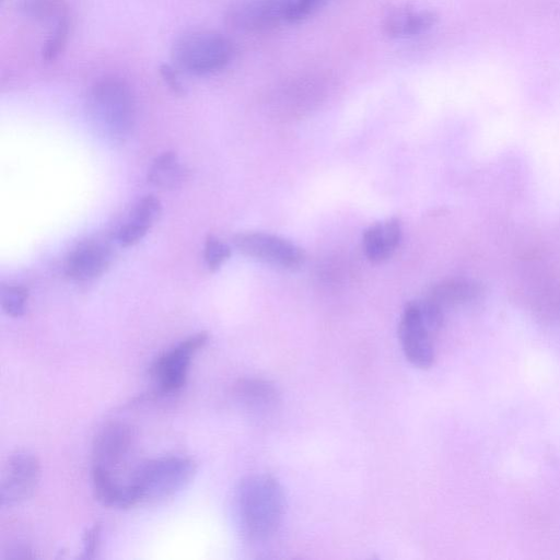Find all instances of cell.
<instances>
[{
	"instance_id": "8fae6325",
	"label": "cell",
	"mask_w": 560,
	"mask_h": 560,
	"mask_svg": "<svg viewBox=\"0 0 560 560\" xmlns=\"http://www.w3.org/2000/svg\"><path fill=\"white\" fill-rule=\"evenodd\" d=\"M112 260L110 246L103 241H86L75 247L65 261L68 277L85 281L101 276Z\"/></svg>"
},
{
	"instance_id": "44dd1931",
	"label": "cell",
	"mask_w": 560,
	"mask_h": 560,
	"mask_svg": "<svg viewBox=\"0 0 560 560\" xmlns=\"http://www.w3.org/2000/svg\"><path fill=\"white\" fill-rule=\"evenodd\" d=\"M69 32L67 14L56 21L54 31L45 43L43 56L46 60L55 59L63 49Z\"/></svg>"
},
{
	"instance_id": "ffe728a7",
	"label": "cell",
	"mask_w": 560,
	"mask_h": 560,
	"mask_svg": "<svg viewBox=\"0 0 560 560\" xmlns=\"http://www.w3.org/2000/svg\"><path fill=\"white\" fill-rule=\"evenodd\" d=\"M28 290L23 285H3L1 288V306L11 317H20L26 311Z\"/></svg>"
},
{
	"instance_id": "e0dca14e",
	"label": "cell",
	"mask_w": 560,
	"mask_h": 560,
	"mask_svg": "<svg viewBox=\"0 0 560 560\" xmlns=\"http://www.w3.org/2000/svg\"><path fill=\"white\" fill-rule=\"evenodd\" d=\"M481 288L478 283L463 278L443 280L432 287L428 298L438 303L442 308L463 304L476 299Z\"/></svg>"
},
{
	"instance_id": "8992f818",
	"label": "cell",
	"mask_w": 560,
	"mask_h": 560,
	"mask_svg": "<svg viewBox=\"0 0 560 560\" xmlns=\"http://www.w3.org/2000/svg\"><path fill=\"white\" fill-rule=\"evenodd\" d=\"M208 339L206 331H199L165 350L153 361L150 375L160 394H174L186 384L191 361Z\"/></svg>"
},
{
	"instance_id": "7c38bea8",
	"label": "cell",
	"mask_w": 560,
	"mask_h": 560,
	"mask_svg": "<svg viewBox=\"0 0 560 560\" xmlns=\"http://www.w3.org/2000/svg\"><path fill=\"white\" fill-rule=\"evenodd\" d=\"M234 396L241 407L258 418L272 413L280 402L277 387L265 378L245 377L234 386Z\"/></svg>"
},
{
	"instance_id": "5bb4252c",
	"label": "cell",
	"mask_w": 560,
	"mask_h": 560,
	"mask_svg": "<svg viewBox=\"0 0 560 560\" xmlns=\"http://www.w3.org/2000/svg\"><path fill=\"white\" fill-rule=\"evenodd\" d=\"M436 15L428 10L397 8L387 13L384 20L386 33L394 37H408L421 34L432 27Z\"/></svg>"
},
{
	"instance_id": "d4e9b609",
	"label": "cell",
	"mask_w": 560,
	"mask_h": 560,
	"mask_svg": "<svg viewBox=\"0 0 560 560\" xmlns=\"http://www.w3.org/2000/svg\"><path fill=\"white\" fill-rule=\"evenodd\" d=\"M160 72L165 80V82L168 84V86L176 93H182L183 88L179 83L177 75L174 71V69L167 65H163L160 69Z\"/></svg>"
},
{
	"instance_id": "ac0fdd59",
	"label": "cell",
	"mask_w": 560,
	"mask_h": 560,
	"mask_svg": "<svg viewBox=\"0 0 560 560\" xmlns=\"http://www.w3.org/2000/svg\"><path fill=\"white\" fill-rule=\"evenodd\" d=\"M161 212L162 203L160 199L153 195H148L135 205L127 222L148 232L159 220Z\"/></svg>"
},
{
	"instance_id": "cb8c5ba5",
	"label": "cell",
	"mask_w": 560,
	"mask_h": 560,
	"mask_svg": "<svg viewBox=\"0 0 560 560\" xmlns=\"http://www.w3.org/2000/svg\"><path fill=\"white\" fill-rule=\"evenodd\" d=\"M101 529L98 523L86 529L83 537V558L94 559L96 557L101 544Z\"/></svg>"
},
{
	"instance_id": "ba28073f",
	"label": "cell",
	"mask_w": 560,
	"mask_h": 560,
	"mask_svg": "<svg viewBox=\"0 0 560 560\" xmlns=\"http://www.w3.org/2000/svg\"><path fill=\"white\" fill-rule=\"evenodd\" d=\"M233 243L242 254L284 269H298L306 258L300 246L269 233H240L234 236Z\"/></svg>"
},
{
	"instance_id": "603a6c76",
	"label": "cell",
	"mask_w": 560,
	"mask_h": 560,
	"mask_svg": "<svg viewBox=\"0 0 560 560\" xmlns=\"http://www.w3.org/2000/svg\"><path fill=\"white\" fill-rule=\"evenodd\" d=\"M326 0H293L288 21L299 22L318 10Z\"/></svg>"
},
{
	"instance_id": "d6986e66",
	"label": "cell",
	"mask_w": 560,
	"mask_h": 560,
	"mask_svg": "<svg viewBox=\"0 0 560 560\" xmlns=\"http://www.w3.org/2000/svg\"><path fill=\"white\" fill-rule=\"evenodd\" d=\"M20 9L36 20L58 19L66 13V8L60 0H20Z\"/></svg>"
},
{
	"instance_id": "2e32d148",
	"label": "cell",
	"mask_w": 560,
	"mask_h": 560,
	"mask_svg": "<svg viewBox=\"0 0 560 560\" xmlns=\"http://www.w3.org/2000/svg\"><path fill=\"white\" fill-rule=\"evenodd\" d=\"M188 177V170L172 151L156 156L148 171V182L161 189H175Z\"/></svg>"
},
{
	"instance_id": "4fadbf2b",
	"label": "cell",
	"mask_w": 560,
	"mask_h": 560,
	"mask_svg": "<svg viewBox=\"0 0 560 560\" xmlns=\"http://www.w3.org/2000/svg\"><path fill=\"white\" fill-rule=\"evenodd\" d=\"M401 240V225L397 218L369 226L363 233V248L372 262L389 258Z\"/></svg>"
},
{
	"instance_id": "9c48e42d",
	"label": "cell",
	"mask_w": 560,
	"mask_h": 560,
	"mask_svg": "<svg viewBox=\"0 0 560 560\" xmlns=\"http://www.w3.org/2000/svg\"><path fill=\"white\" fill-rule=\"evenodd\" d=\"M135 430L126 422L106 423L96 433L92 444V467H98L114 475L131 454Z\"/></svg>"
},
{
	"instance_id": "277c9868",
	"label": "cell",
	"mask_w": 560,
	"mask_h": 560,
	"mask_svg": "<svg viewBox=\"0 0 560 560\" xmlns=\"http://www.w3.org/2000/svg\"><path fill=\"white\" fill-rule=\"evenodd\" d=\"M443 308L430 298L408 303L401 314L398 336L406 359L429 369L435 361L434 340L443 325Z\"/></svg>"
},
{
	"instance_id": "52a82bcc",
	"label": "cell",
	"mask_w": 560,
	"mask_h": 560,
	"mask_svg": "<svg viewBox=\"0 0 560 560\" xmlns=\"http://www.w3.org/2000/svg\"><path fill=\"white\" fill-rule=\"evenodd\" d=\"M42 468L37 456L28 451L12 453L2 471L0 505L12 508L30 499L35 492Z\"/></svg>"
},
{
	"instance_id": "3957f363",
	"label": "cell",
	"mask_w": 560,
	"mask_h": 560,
	"mask_svg": "<svg viewBox=\"0 0 560 560\" xmlns=\"http://www.w3.org/2000/svg\"><path fill=\"white\" fill-rule=\"evenodd\" d=\"M86 110L95 129L112 141H124L133 128L135 98L120 79L105 78L95 82L86 97Z\"/></svg>"
},
{
	"instance_id": "6da1fadb",
	"label": "cell",
	"mask_w": 560,
	"mask_h": 560,
	"mask_svg": "<svg viewBox=\"0 0 560 560\" xmlns=\"http://www.w3.org/2000/svg\"><path fill=\"white\" fill-rule=\"evenodd\" d=\"M285 510L284 492L279 481L268 474L244 477L233 498L238 534L248 544L268 541L280 527Z\"/></svg>"
},
{
	"instance_id": "9a60e30c",
	"label": "cell",
	"mask_w": 560,
	"mask_h": 560,
	"mask_svg": "<svg viewBox=\"0 0 560 560\" xmlns=\"http://www.w3.org/2000/svg\"><path fill=\"white\" fill-rule=\"evenodd\" d=\"M91 481L94 497L103 505L117 509L132 508L127 482L119 480L117 475L92 467Z\"/></svg>"
},
{
	"instance_id": "5b68a950",
	"label": "cell",
	"mask_w": 560,
	"mask_h": 560,
	"mask_svg": "<svg viewBox=\"0 0 560 560\" xmlns=\"http://www.w3.org/2000/svg\"><path fill=\"white\" fill-rule=\"evenodd\" d=\"M233 56L231 42L221 34L195 31L179 37L172 49L175 65L190 74H207L224 68Z\"/></svg>"
},
{
	"instance_id": "30bf717a",
	"label": "cell",
	"mask_w": 560,
	"mask_h": 560,
	"mask_svg": "<svg viewBox=\"0 0 560 560\" xmlns=\"http://www.w3.org/2000/svg\"><path fill=\"white\" fill-rule=\"evenodd\" d=\"M293 0H237L230 9L231 23L241 30L259 32L289 18Z\"/></svg>"
},
{
	"instance_id": "7a4b0ae2",
	"label": "cell",
	"mask_w": 560,
	"mask_h": 560,
	"mask_svg": "<svg viewBox=\"0 0 560 560\" xmlns=\"http://www.w3.org/2000/svg\"><path fill=\"white\" fill-rule=\"evenodd\" d=\"M196 470L195 460L182 455L160 456L139 464L126 481L131 506L172 499L190 483Z\"/></svg>"
},
{
	"instance_id": "7402d4cb",
	"label": "cell",
	"mask_w": 560,
	"mask_h": 560,
	"mask_svg": "<svg viewBox=\"0 0 560 560\" xmlns=\"http://www.w3.org/2000/svg\"><path fill=\"white\" fill-rule=\"evenodd\" d=\"M205 261L209 270H218L231 256L230 246L215 236L209 235L205 243Z\"/></svg>"
}]
</instances>
